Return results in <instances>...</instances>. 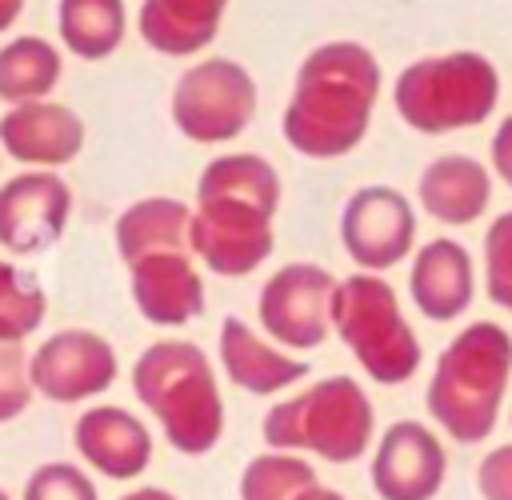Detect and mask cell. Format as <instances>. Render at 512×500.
I'll list each match as a JSON object with an SVG mask.
<instances>
[{
    "instance_id": "18",
    "label": "cell",
    "mask_w": 512,
    "mask_h": 500,
    "mask_svg": "<svg viewBox=\"0 0 512 500\" xmlns=\"http://www.w3.org/2000/svg\"><path fill=\"white\" fill-rule=\"evenodd\" d=\"M220 368L224 376L252 396H276L284 388H292L296 380H304L312 368L308 360L292 356L288 348H280L276 340L256 336V328L240 316H224L220 320Z\"/></svg>"
},
{
    "instance_id": "31",
    "label": "cell",
    "mask_w": 512,
    "mask_h": 500,
    "mask_svg": "<svg viewBox=\"0 0 512 500\" xmlns=\"http://www.w3.org/2000/svg\"><path fill=\"white\" fill-rule=\"evenodd\" d=\"M120 500H180V496H172L168 488H156V484H144V488H132V492H124Z\"/></svg>"
},
{
    "instance_id": "27",
    "label": "cell",
    "mask_w": 512,
    "mask_h": 500,
    "mask_svg": "<svg viewBox=\"0 0 512 500\" xmlns=\"http://www.w3.org/2000/svg\"><path fill=\"white\" fill-rule=\"evenodd\" d=\"M20 500H100V496L84 468H76L68 460H48L24 480Z\"/></svg>"
},
{
    "instance_id": "17",
    "label": "cell",
    "mask_w": 512,
    "mask_h": 500,
    "mask_svg": "<svg viewBox=\"0 0 512 500\" xmlns=\"http://www.w3.org/2000/svg\"><path fill=\"white\" fill-rule=\"evenodd\" d=\"M408 292H412V304L420 308V316H428L436 324L464 316L476 296L472 252L452 236H436V240L420 244L412 256Z\"/></svg>"
},
{
    "instance_id": "11",
    "label": "cell",
    "mask_w": 512,
    "mask_h": 500,
    "mask_svg": "<svg viewBox=\"0 0 512 500\" xmlns=\"http://www.w3.org/2000/svg\"><path fill=\"white\" fill-rule=\"evenodd\" d=\"M116 348L92 328H60L28 356L32 388L52 404L96 400L116 384Z\"/></svg>"
},
{
    "instance_id": "12",
    "label": "cell",
    "mask_w": 512,
    "mask_h": 500,
    "mask_svg": "<svg viewBox=\"0 0 512 500\" xmlns=\"http://www.w3.org/2000/svg\"><path fill=\"white\" fill-rule=\"evenodd\" d=\"M72 216V188L56 168H28L0 184V248L36 256L52 248Z\"/></svg>"
},
{
    "instance_id": "3",
    "label": "cell",
    "mask_w": 512,
    "mask_h": 500,
    "mask_svg": "<svg viewBox=\"0 0 512 500\" xmlns=\"http://www.w3.org/2000/svg\"><path fill=\"white\" fill-rule=\"evenodd\" d=\"M512 380V336L496 320H476L456 332L436 356L424 404L456 444L492 436Z\"/></svg>"
},
{
    "instance_id": "20",
    "label": "cell",
    "mask_w": 512,
    "mask_h": 500,
    "mask_svg": "<svg viewBox=\"0 0 512 500\" xmlns=\"http://www.w3.org/2000/svg\"><path fill=\"white\" fill-rule=\"evenodd\" d=\"M224 8L228 0H144L136 24L148 48L164 56H192L216 40Z\"/></svg>"
},
{
    "instance_id": "26",
    "label": "cell",
    "mask_w": 512,
    "mask_h": 500,
    "mask_svg": "<svg viewBox=\"0 0 512 500\" xmlns=\"http://www.w3.org/2000/svg\"><path fill=\"white\" fill-rule=\"evenodd\" d=\"M484 292L512 316V212H500L484 232Z\"/></svg>"
},
{
    "instance_id": "19",
    "label": "cell",
    "mask_w": 512,
    "mask_h": 500,
    "mask_svg": "<svg viewBox=\"0 0 512 500\" xmlns=\"http://www.w3.org/2000/svg\"><path fill=\"white\" fill-rule=\"evenodd\" d=\"M416 196H420V208L436 224L464 228V224H476L480 212L488 208V200H492V176H488V168L480 160H472L464 152H448V156H436L420 172Z\"/></svg>"
},
{
    "instance_id": "8",
    "label": "cell",
    "mask_w": 512,
    "mask_h": 500,
    "mask_svg": "<svg viewBox=\"0 0 512 500\" xmlns=\"http://www.w3.org/2000/svg\"><path fill=\"white\" fill-rule=\"evenodd\" d=\"M252 116L256 80L236 60H200L172 88V124L196 144H228L252 124Z\"/></svg>"
},
{
    "instance_id": "28",
    "label": "cell",
    "mask_w": 512,
    "mask_h": 500,
    "mask_svg": "<svg viewBox=\"0 0 512 500\" xmlns=\"http://www.w3.org/2000/svg\"><path fill=\"white\" fill-rule=\"evenodd\" d=\"M36 388L28 376V352L24 344H0V424L28 412Z\"/></svg>"
},
{
    "instance_id": "1",
    "label": "cell",
    "mask_w": 512,
    "mask_h": 500,
    "mask_svg": "<svg viewBox=\"0 0 512 500\" xmlns=\"http://www.w3.org/2000/svg\"><path fill=\"white\" fill-rule=\"evenodd\" d=\"M280 172L256 152H224L204 164L188 220L192 256L228 280L256 272L276 248Z\"/></svg>"
},
{
    "instance_id": "29",
    "label": "cell",
    "mask_w": 512,
    "mask_h": 500,
    "mask_svg": "<svg viewBox=\"0 0 512 500\" xmlns=\"http://www.w3.org/2000/svg\"><path fill=\"white\" fill-rule=\"evenodd\" d=\"M480 500H512V444L492 448L476 468Z\"/></svg>"
},
{
    "instance_id": "14",
    "label": "cell",
    "mask_w": 512,
    "mask_h": 500,
    "mask_svg": "<svg viewBox=\"0 0 512 500\" xmlns=\"http://www.w3.org/2000/svg\"><path fill=\"white\" fill-rule=\"evenodd\" d=\"M132 304L156 328H184L204 312V276L192 264V248L148 252L128 264Z\"/></svg>"
},
{
    "instance_id": "9",
    "label": "cell",
    "mask_w": 512,
    "mask_h": 500,
    "mask_svg": "<svg viewBox=\"0 0 512 500\" xmlns=\"http://www.w3.org/2000/svg\"><path fill=\"white\" fill-rule=\"evenodd\" d=\"M332 292H336V276L312 260H296L276 268L256 300V316L260 328L268 332V340H276L288 352H308L320 348V340H328L332 332Z\"/></svg>"
},
{
    "instance_id": "34",
    "label": "cell",
    "mask_w": 512,
    "mask_h": 500,
    "mask_svg": "<svg viewBox=\"0 0 512 500\" xmlns=\"http://www.w3.org/2000/svg\"><path fill=\"white\" fill-rule=\"evenodd\" d=\"M0 500H12V496H8V492H4V488H0Z\"/></svg>"
},
{
    "instance_id": "7",
    "label": "cell",
    "mask_w": 512,
    "mask_h": 500,
    "mask_svg": "<svg viewBox=\"0 0 512 500\" xmlns=\"http://www.w3.org/2000/svg\"><path fill=\"white\" fill-rule=\"evenodd\" d=\"M332 332L376 384H408L420 368V340L400 308L396 288L380 272H356L336 280Z\"/></svg>"
},
{
    "instance_id": "4",
    "label": "cell",
    "mask_w": 512,
    "mask_h": 500,
    "mask_svg": "<svg viewBox=\"0 0 512 500\" xmlns=\"http://www.w3.org/2000/svg\"><path fill=\"white\" fill-rule=\"evenodd\" d=\"M132 392L156 416L164 440L204 456L224 436V400L208 352L192 340H156L132 364Z\"/></svg>"
},
{
    "instance_id": "2",
    "label": "cell",
    "mask_w": 512,
    "mask_h": 500,
    "mask_svg": "<svg viewBox=\"0 0 512 500\" xmlns=\"http://www.w3.org/2000/svg\"><path fill=\"white\" fill-rule=\"evenodd\" d=\"M380 96V64L364 44L332 40L296 68L292 100L284 108V140L312 160L348 156L364 136Z\"/></svg>"
},
{
    "instance_id": "21",
    "label": "cell",
    "mask_w": 512,
    "mask_h": 500,
    "mask_svg": "<svg viewBox=\"0 0 512 500\" xmlns=\"http://www.w3.org/2000/svg\"><path fill=\"white\" fill-rule=\"evenodd\" d=\"M188 220H192V204L176 200V196H144L132 200L120 216H116V252L124 264L148 256V252H168V248H192L188 244Z\"/></svg>"
},
{
    "instance_id": "22",
    "label": "cell",
    "mask_w": 512,
    "mask_h": 500,
    "mask_svg": "<svg viewBox=\"0 0 512 500\" xmlns=\"http://www.w3.org/2000/svg\"><path fill=\"white\" fill-rule=\"evenodd\" d=\"M60 52L44 36H16L0 48V100L4 104H28L48 100V92L60 84Z\"/></svg>"
},
{
    "instance_id": "16",
    "label": "cell",
    "mask_w": 512,
    "mask_h": 500,
    "mask_svg": "<svg viewBox=\"0 0 512 500\" xmlns=\"http://www.w3.org/2000/svg\"><path fill=\"white\" fill-rule=\"evenodd\" d=\"M0 148L28 168H64L84 148V120L52 100L12 104L0 116Z\"/></svg>"
},
{
    "instance_id": "5",
    "label": "cell",
    "mask_w": 512,
    "mask_h": 500,
    "mask_svg": "<svg viewBox=\"0 0 512 500\" xmlns=\"http://www.w3.org/2000/svg\"><path fill=\"white\" fill-rule=\"evenodd\" d=\"M264 440L280 452H312L328 464H352L376 440V408L352 376H324L300 396L268 408Z\"/></svg>"
},
{
    "instance_id": "24",
    "label": "cell",
    "mask_w": 512,
    "mask_h": 500,
    "mask_svg": "<svg viewBox=\"0 0 512 500\" xmlns=\"http://www.w3.org/2000/svg\"><path fill=\"white\" fill-rule=\"evenodd\" d=\"M44 312L48 296L36 272L0 260V344H24L32 332H40Z\"/></svg>"
},
{
    "instance_id": "13",
    "label": "cell",
    "mask_w": 512,
    "mask_h": 500,
    "mask_svg": "<svg viewBox=\"0 0 512 500\" xmlns=\"http://www.w3.org/2000/svg\"><path fill=\"white\" fill-rule=\"evenodd\" d=\"M448 456L440 436L420 420H396L372 448V492L380 500H436Z\"/></svg>"
},
{
    "instance_id": "32",
    "label": "cell",
    "mask_w": 512,
    "mask_h": 500,
    "mask_svg": "<svg viewBox=\"0 0 512 500\" xmlns=\"http://www.w3.org/2000/svg\"><path fill=\"white\" fill-rule=\"evenodd\" d=\"M296 500H348L344 492H336V488H324V484H312V488H304Z\"/></svg>"
},
{
    "instance_id": "33",
    "label": "cell",
    "mask_w": 512,
    "mask_h": 500,
    "mask_svg": "<svg viewBox=\"0 0 512 500\" xmlns=\"http://www.w3.org/2000/svg\"><path fill=\"white\" fill-rule=\"evenodd\" d=\"M20 8H24V0H0V32H8L16 24Z\"/></svg>"
},
{
    "instance_id": "6",
    "label": "cell",
    "mask_w": 512,
    "mask_h": 500,
    "mask_svg": "<svg viewBox=\"0 0 512 500\" xmlns=\"http://www.w3.org/2000/svg\"><path fill=\"white\" fill-rule=\"evenodd\" d=\"M496 100L500 72L480 52H444L412 60L392 84V104L400 120L424 136L476 128L496 112Z\"/></svg>"
},
{
    "instance_id": "25",
    "label": "cell",
    "mask_w": 512,
    "mask_h": 500,
    "mask_svg": "<svg viewBox=\"0 0 512 500\" xmlns=\"http://www.w3.org/2000/svg\"><path fill=\"white\" fill-rule=\"evenodd\" d=\"M316 484V468L300 452H264L252 456L240 472V500H296Z\"/></svg>"
},
{
    "instance_id": "15",
    "label": "cell",
    "mask_w": 512,
    "mask_h": 500,
    "mask_svg": "<svg viewBox=\"0 0 512 500\" xmlns=\"http://www.w3.org/2000/svg\"><path fill=\"white\" fill-rule=\"evenodd\" d=\"M72 444L88 468L108 480H136L152 464L148 424L120 404H92L72 424Z\"/></svg>"
},
{
    "instance_id": "10",
    "label": "cell",
    "mask_w": 512,
    "mask_h": 500,
    "mask_svg": "<svg viewBox=\"0 0 512 500\" xmlns=\"http://www.w3.org/2000/svg\"><path fill=\"white\" fill-rule=\"evenodd\" d=\"M340 244L360 272H388L416 248L412 200L392 184L356 188L340 208Z\"/></svg>"
},
{
    "instance_id": "23",
    "label": "cell",
    "mask_w": 512,
    "mask_h": 500,
    "mask_svg": "<svg viewBox=\"0 0 512 500\" xmlns=\"http://www.w3.org/2000/svg\"><path fill=\"white\" fill-rule=\"evenodd\" d=\"M60 40L80 60H104L124 40V0H60Z\"/></svg>"
},
{
    "instance_id": "30",
    "label": "cell",
    "mask_w": 512,
    "mask_h": 500,
    "mask_svg": "<svg viewBox=\"0 0 512 500\" xmlns=\"http://www.w3.org/2000/svg\"><path fill=\"white\" fill-rule=\"evenodd\" d=\"M492 168H496V176L512 188V116H504L500 120V128L492 132Z\"/></svg>"
}]
</instances>
